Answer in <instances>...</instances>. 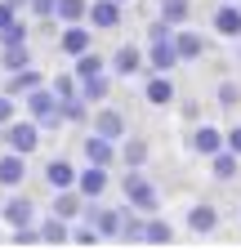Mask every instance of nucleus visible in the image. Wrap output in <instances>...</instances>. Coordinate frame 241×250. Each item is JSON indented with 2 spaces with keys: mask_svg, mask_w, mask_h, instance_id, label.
Returning a JSON list of instances; mask_svg holds the SVG:
<instances>
[{
  "mask_svg": "<svg viewBox=\"0 0 241 250\" xmlns=\"http://www.w3.org/2000/svg\"><path fill=\"white\" fill-rule=\"evenodd\" d=\"M120 192H125V206H134V210H143V214H157V210H161V197H157V188L147 183V174H143V170H134V166H125Z\"/></svg>",
  "mask_w": 241,
  "mask_h": 250,
  "instance_id": "obj_1",
  "label": "nucleus"
},
{
  "mask_svg": "<svg viewBox=\"0 0 241 250\" xmlns=\"http://www.w3.org/2000/svg\"><path fill=\"white\" fill-rule=\"evenodd\" d=\"M40 134H45V125L36 121V116H27V121H9L5 130H0V143L5 147H14V152H22V156H32L36 147H40Z\"/></svg>",
  "mask_w": 241,
  "mask_h": 250,
  "instance_id": "obj_2",
  "label": "nucleus"
},
{
  "mask_svg": "<svg viewBox=\"0 0 241 250\" xmlns=\"http://www.w3.org/2000/svg\"><path fill=\"white\" fill-rule=\"evenodd\" d=\"M36 210H40V206L27 197L22 188H14L9 201H5V224H9V228H32V224H40V214H36Z\"/></svg>",
  "mask_w": 241,
  "mask_h": 250,
  "instance_id": "obj_3",
  "label": "nucleus"
},
{
  "mask_svg": "<svg viewBox=\"0 0 241 250\" xmlns=\"http://www.w3.org/2000/svg\"><path fill=\"white\" fill-rule=\"evenodd\" d=\"M210 27L223 41H241V0H219V9L210 14Z\"/></svg>",
  "mask_w": 241,
  "mask_h": 250,
  "instance_id": "obj_4",
  "label": "nucleus"
},
{
  "mask_svg": "<svg viewBox=\"0 0 241 250\" xmlns=\"http://www.w3.org/2000/svg\"><path fill=\"white\" fill-rule=\"evenodd\" d=\"M188 147L197 152V156H205V161H210V156H215V152H223L228 147V130H219V125H197V130L188 134Z\"/></svg>",
  "mask_w": 241,
  "mask_h": 250,
  "instance_id": "obj_5",
  "label": "nucleus"
},
{
  "mask_svg": "<svg viewBox=\"0 0 241 250\" xmlns=\"http://www.w3.org/2000/svg\"><path fill=\"white\" fill-rule=\"evenodd\" d=\"M58 49H63L67 58H80L94 49V27H85V22H67L63 31H58Z\"/></svg>",
  "mask_w": 241,
  "mask_h": 250,
  "instance_id": "obj_6",
  "label": "nucleus"
},
{
  "mask_svg": "<svg viewBox=\"0 0 241 250\" xmlns=\"http://www.w3.org/2000/svg\"><path fill=\"white\" fill-rule=\"evenodd\" d=\"M112 166H94V161H85V170L76 174V188H80V197L85 201H99L107 188H112V174H107Z\"/></svg>",
  "mask_w": 241,
  "mask_h": 250,
  "instance_id": "obj_7",
  "label": "nucleus"
},
{
  "mask_svg": "<svg viewBox=\"0 0 241 250\" xmlns=\"http://www.w3.org/2000/svg\"><path fill=\"white\" fill-rule=\"evenodd\" d=\"M89 130L103 134V139H112V143H120V139L130 134V125H125V116H120L116 107H94V116H89Z\"/></svg>",
  "mask_w": 241,
  "mask_h": 250,
  "instance_id": "obj_8",
  "label": "nucleus"
},
{
  "mask_svg": "<svg viewBox=\"0 0 241 250\" xmlns=\"http://www.w3.org/2000/svg\"><path fill=\"white\" fill-rule=\"evenodd\" d=\"M120 18H125V5H120V0H89V18L85 22L94 31H116Z\"/></svg>",
  "mask_w": 241,
  "mask_h": 250,
  "instance_id": "obj_9",
  "label": "nucleus"
},
{
  "mask_svg": "<svg viewBox=\"0 0 241 250\" xmlns=\"http://www.w3.org/2000/svg\"><path fill=\"white\" fill-rule=\"evenodd\" d=\"M143 99L152 103V107H170L179 99V89H174V72H152L143 81Z\"/></svg>",
  "mask_w": 241,
  "mask_h": 250,
  "instance_id": "obj_10",
  "label": "nucleus"
},
{
  "mask_svg": "<svg viewBox=\"0 0 241 250\" xmlns=\"http://www.w3.org/2000/svg\"><path fill=\"white\" fill-rule=\"evenodd\" d=\"M85 219H89L103 237H120V228H125V210H107V206H99V201H85Z\"/></svg>",
  "mask_w": 241,
  "mask_h": 250,
  "instance_id": "obj_11",
  "label": "nucleus"
},
{
  "mask_svg": "<svg viewBox=\"0 0 241 250\" xmlns=\"http://www.w3.org/2000/svg\"><path fill=\"white\" fill-rule=\"evenodd\" d=\"M143 67H147V49H139V45H120L112 54V76H120V81L139 76Z\"/></svg>",
  "mask_w": 241,
  "mask_h": 250,
  "instance_id": "obj_12",
  "label": "nucleus"
},
{
  "mask_svg": "<svg viewBox=\"0 0 241 250\" xmlns=\"http://www.w3.org/2000/svg\"><path fill=\"white\" fill-rule=\"evenodd\" d=\"M22 179H27V156L14 152V147H5V152H0V188L14 192V188H22Z\"/></svg>",
  "mask_w": 241,
  "mask_h": 250,
  "instance_id": "obj_13",
  "label": "nucleus"
},
{
  "mask_svg": "<svg viewBox=\"0 0 241 250\" xmlns=\"http://www.w3.org/2000/svg\"><path fill=\"white\" fill-rule=\"evenodd\" d=\"M76 166L67 161V156H49V161H45V170H40V179L54 188V192H63V188H76Z\"/></svg>",
  "mask_w": 241,
  "mask_h": 250,
  "instance_id": "obj_14",
  "label": "nucleus"
},
{
  "mask_svg": "<svg viewBox=\"0 0 241 250\" xmlns=\"http://www.w3.org/2000/svg\"><path fill=\"white\" fill-rule=\"evenodd\" d=\"M80 152H85V161H94V166H112L116 156H120V147H116L112 139L94 134V130H89V134L80 139Z\"/></svg>",
  "mask_w": 241,
  "mask_h": 250,
  "instance_id": "obj_15",
  "label": "nucleus"
},
{
  "mask_svg": "<svg viewBox=\"0 0 241 250\" xmlns=\"http://www.w3.org/2000/svg\"><path fill=\"white\" fill-rule=\"evenodd\" d=\"M219 228V210L210 206V201H197L192 210H188V232H197V237H210Z\"/></svg>",
  "mask_w": 241,
  "mask_h": 250,
  "instance_id": "obj_16",
  "label": "nucleus"
},
{
  "mask_svg": "<svg viewBox=\"0 0 241 250\" xmlns=\"http://www.w3.org/2000/svg\"><path fill=\"white\" fill-rule=\"evenodd\" d=\"M40 237H45V246H67L72 241V219L49 210V219H40Z\"/></svg>",
  "mask_w": 241,
  "mask_h": 250,
  "instance_id": "obj_17",
  "label": "nucleus"
},
{
  "mask_svg": "<svg viewBox=\"0 0 241 250\" xmlns=\"http://www.w3.org/2000/svg\"><path fill=\"white\" fill-rule=\"evenodd\" d=\"M120 241H130V246H147V214L125 206V228H120Z\"/></svg>",
  "mask_w": 241,
  "mask_h": 250,
  "instance_id": "obj_18",
  "label": "nucleus"
},
{
  "mask_svg": "<svg viewBox=\"0 0 241 250\" xmlns=\"http://www.w3.org/2000/svg\"><path fill=\"white\" fill-rule=\"evenodd\" d=\"M54 214H63V219H76L85 214V197H80V188H63V192H54Z\"/></svg>",
  "mask_w": 241,
  "mask_h": 250,
  "instance_id": "obj_19",
  "label": "nucleus"
},
{
  "mask_svg": "<svg viewBox=\"0 0 241 250\" xmlns=\"http://www.w3.org/2000/svg\"><path fill=\"white\" fill-rule=\"evenodd\" d=\"M237 166H241V156H237L232 147H223V152H215V156H210V174H215L219 183L237 179Z\"/></svg>",
  "mask_w": 241,
  "mask_h": 250,
  "instance_id": "obj_20",
  "label": "nucleus"
},
{
  "mask_svg": "<svg viewBox=\"0 0 241 250\" xmlns=\"http://www.w3.org/2000/svg\"><path fill=\"white\" fill-rule=\"evenodd\" d=\"M72 72H76L80 81H89V76H99V72H112V58H103V54L89 49V54H80V58L72 62Z\"/></svg>",
  "mask_w": 241,
  "mask_h": 250,
  "instance_id": "obj_21",
  "label": "nucleus"
},
{
  "mask_svg": "<svg viewBox=\"0 0 241 250\" xmlns=\"http://www.w3.org/2000/svg\"><path fill=\"white\" fill-rule=\"evenodd\" d=\"M157 18L174 22V27H183L192 18V0H157Z\"/></svg>",
  "mask_w": 241,
  "mask_h": 250,
  "instance_id": "obj_22",
  "label": "nucleus"
},
{
  "mask_svg": "<svg viewBox=\"0 0 241 250\" xmlns=\"http://www.w3.org/2000/svg\"><path fill=\"white\" fill-rule=\"evenodd\" d=\"M40 85H49L36 67H27V72H9V94L18 99V94H32V89H40Z\"/></svg>",
  "mask_w": 241,
  "mask_h": 250,
  "instance_id": "obj_23",
  "label": "nucleus"
},
{
  "mask_svg": "<svg viewBox=\"0 0 241 250\" xmlns=\"http://www.w3.org/2000/svg\"><path fill=\"white\" fill-rule=\"evenodd\" d=\"M120 161L125 166H134V170H143L147 166V139H120Z\"/></svg>",
  "mask_w": 241,
  "mask_h": 250,
  "instance_id": "obj_24",
  "label": "nucleus"
},
{
  "mask_svg": "<svg viewBox=\"0 0 241 250\" xmlns=\"http://www.w3.org/2000/svg\"><path fill=\"white\" fill-rule=\"evenodd\" d=\"M0 67L27 72V67H32V49H27V45H5V49H0Z\"/></svg>",
  "mask_w": 241,
  "mask_h": 250,
  "instance_id": "obj_25",
  "label": "nucleus"
},
{
  "mask_svg": "<svg viewBox=\"0 0 241 250\" xmlns=\"http://www.w3.org/2000/svg\"><path fill=\"white\" fill-rule=\"evenodd\" d=\"M174 41H179V54H183V62H192V58H201V54H205L201 31H183V27H179V31H174Z\"/></svg>",
  "mask_w": 241,
  "mask_h": 250,
  "instance_id": "obj_26",
  "label": "nucleus"
},
{
  "mask_svg": "<svg viewBox=\"0 0 241 250\" xmlns=\"http://www.w3.org/2000/svg\"><path fill=\"white\" fill-rule=\"evenodd\" d=\"M174 241V224L161 214H147V246H170Z\"/></svg>",
  "mask_w": 241,
  "mask_h": 250,
  "instance_id": "obj_27",
  "label": "nucleus"
},
{
  "mask_svg": "<svg viewBox=\"0 0 241 250\" xmlns=\"http://www.w3.org/2000/svg\"><path fill=\"white\" fill-rule=\"evenodd\" d=\"M80 94H85L89 103H107V94H112V76H107V72H99V76L80 81Z\"/></svg>",
  "mask_w": 241,
  "mask_h": 250,
  "instance_id": "obj_28",
  "label": "nucleus"
},
{
  "mask_svg": "<svg viewBox=\"0 0 241 250\" xmlns=\"http://www.w3.org/2000/svg\"><path fill=\"white\" fill-rule=\"evenodd\" d=\"M54 18L63 22V27H67V22H85V18H89V0H58V14H54Z\"/></svg>",
  "mask_w": 241,
  "mask_h": 250,
  "instance_id": "obj_29",
  "label": "nucleus"
},
{
  "mask_svg": "<svg viewBox=\"0 0 241 250\" xmlns=\"http://www.w3.org/2000/svg\"><path fill=\"white\" fill-rule=\"evenodd\" d=\"M63 116H67V125H85V121H89V99H85V94L63 99Z\"/></svg>",
  "mask_w": 241,
  "mask_h": 250,
  "instance_id": "obj_30",
  "label": "nucleus"
},
{
  "mask_svg": "<svg viewBox=\"0 0 241 250\" xmlns=\"http://www.w3.org/2000/svg\"><path fill=\"white\" fill-rule=\"evenodd\" d=\"M215 103L228 107V112H237V103H241V85H237V81H219V85H215Z\"/></svg>",
  "mask_w": 241,
  "mask_h": 250,
  "instance_id": "obj_31",
  "label": "nucleus"
},
{
  "mask_svg": "<svg viewBox=\"0 0 241 250\" xmlns=\"http://www.w3.org/2000/svg\"><path fill=\"white\" fill-rule=\"evenodd\" d=\"M49 85H54L58 99H72V94H80V76H76V72H58Z\"/></svg>",
  "mask_w": 241,
  "mask_h": 250,
  "instance_id": "obj_32",
  "label": "nucleus"
},
{
  "mask_svg": "<svg viewBox=\"0 0 241 250\" xmlns=\"http://www.w3.org/2000/svg\"><path fill=\"white\" fill-rule=\"evenodd\" d=\"M5 45H27V22L22 18H14L5 31H0V49H5Z\"/></svg>",
  "mask_w": 241,
  "mask_h": 250,
  "instance_id": "obj_33",
  "label": "nucleus"
},
{
  "mask_svg": "<svg viewBox=\"0 0 241 250\" xmlns=\"http://www.w3.org/2000/svg\"><path fill=\"white\" fill-rule=\"evenodd\" d=\"M72 241H76V246H99V241H103V232H99V228L85 219L80 228H72Z\"/></svg>",
  "mask_w": 241,
  "mask_h": 250,
  "instance_id": "obj_34",
  "label": "nucleus"
},
{
  "mask_svg": "<svg viewBox=\"0 0 241 250\" xmlns=\"http://www.w3.org/2000/svg\"><path fill=\"white\" fill-rule=\"evenodd\" d=\"M14 116H18V99L5 89V94H0V130H5V125H9Z\"/></svg>",
  "mask_w": 241,
  "mask_h": 250,
  "instance_id": "obj_35",
  "label": "nucleus"
},
{
  "mask_svg": "<svg viewBox=\"0 0 241 250\" xmlns=\"http://www.w3.org/2000/svg\"><path fill=\"white\" fill-rule=\"evenodd\" d=\"M27 9H32V18H54L58 14V0H32Z\"/></svg>",
  "mask_w": 241,
  "mask_h": 250,
  "instance_id": "obj_36",
  "label": "nucleus"
},
{
  "mask_svg": "<svg viewBox=\"0 0 241 250\" xmlns=\"http://www.w3.org/2000/svg\"><path fill=\"white\" fill-rule=\"evenodd\" d=\"M14 18H18V9L9 5V0H0V31H5V27L14 22Z\"/></svg>",
  "mask_w": 241,
  "mask_h": 250,
  "instance_id": "obj_37",
  "label": "nucleus"
},
{
  "mask_svg": "<svg viewBox=\"0 0 241 250\" xmlns=\"http://www.w3.org/2000/svg\"><path fill=\"white\" fill-rule=\"evenodd\" d=\"M228 147L241 156V125H232V130H228Z\"/></svg>",
  "mask_w": 241,
  "mask_h": 250,
  "instance_id": "obj_38",
  "label": "nucleus"
},
{
  "mask_svg": "<svg viewBox=\"0 0 241 250\" xmlns=\"http://www.w3.org/2000/svg\"><path fill=\"white\" fill-rule=\"evenodd\" d=\"M9 5H14V9H27V5H32V0H9Z\"/></svg>",
  "mask_w": 241,
  "mask_h": 250,
  "instance_id": "obj_39",
  "label": "nucleus"
},
{
  "mask_svg": "<svg viewBox=\"0 0 241 250\" xmlns=\"http://www.w3.org/2000/svg\"><path fill=\"white\" fill-rule=\"evenodd\" d=\"M0 224H5V206H0Z\"/></svg>",
  "mask_w": 241,
  "mask_h": 250,
  "instance_id": "obj_40",
  "label": "nucleus"
},
{
  "mask_svg": "<svg viewBox=\"0 0 241 250\" xmlns=\"http://www.w3.org/2000/svg\"><path fill=\"white\" fill-rule=\"evenodd\" d=\"M120 5H134V0H120Z\"/></svg>",
  "mask_w": 241,
  "mask_h": 250,
  "instance_id": "obj_41",
  "label": "nucleus"
}]
</instances>
